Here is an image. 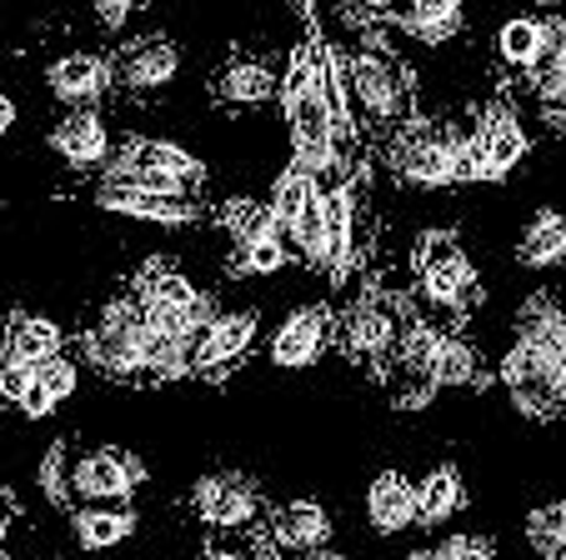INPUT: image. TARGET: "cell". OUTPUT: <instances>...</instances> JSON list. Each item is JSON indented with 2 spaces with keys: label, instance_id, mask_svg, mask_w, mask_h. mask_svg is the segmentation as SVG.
<instances>
[{
  "label": "cell",
  "instance_id": "cell-1",
  "mask_svg": "<svg viewBox=\"0 0 566 560\" xmlns=\"http://www.w3.org/2000/svg\"><path fill=\"white\" fill-rule=\"evenodd\" d=\"M342 71H346V106H352L356 136L361 130L391 136L407 120H417V110H411V81L381 41L361 35L356 51H342Z\"/></svg>",
  "mask_w": 566,
  "mask_h": 560
},
{
  "label": "cell",
  "instance_id": "cell-2",
  "mask_svg": "<svg viewBox=\"0 0 566 560\" xmlns=\"http://www.w3.org/2000/svg\"><path fill=\"white\" fill-rule=\"evenodd\" d=\"M130 296H136L140 320H146L150 336L201 340V330L211 326V316H216V300L206 296L201 286H191L181 271H171L166 261H150Z\"/></svg>",
  "mask_w": 566,
  "mask_h": 560
},
{
  "label": "cell",
  "instance_id": "cell-3",
  "mask_svg": "<svg viewBox=\"0 0 566 560\" xmlns=\"http://www.w3.org/2000/svg\"><path fill=\"white\" fill-rule=\"evenodd\" d=\"M496 381L506 385V395H512V405L522 415L552 421L566 395V346L512 340V346L502 350V360H496Z\"/></svg>",
  "mask_w": 566,
  "mask_h": 560
},
{
  "label": "cell",
  "instance_id": "cell-4",
  "mask_svg": "<svg viewBox=\"0 0 566 560\" xmlns=\"http://www.w3.org/2000/svg\"><path fill=\"white\" fill-rule=\"evenodd\" d=\"M81 346H86V360L101 370V376H111V381H146V350H150V330L146 320H140V306L136 296H116L106 310H101V320L81 336Z\"/></svg>",
  "mask_w": 566,
  "mask_h": 560
},
{
  "label": "cell",
  "instance_id": "cell-5",
  "mask_svg": "<svg viewBox=\"0 0 566 560\" xmlns=\"http://www.w3.org/2000/svg\"><path fill=\"white\" fill-rule=\"evenodd\" d=\"M451 146H457V126L451 120H407L401 130L386 136V160H391L401 186L417 191H447L451 180Z\"/></svg>",
  "mask_w": 566,
  "mask_h": 560
},
{
  "label": "cell",
  "instance_id": "cell-6",
  "mask_svg": "<svg viewBox=\"0 0 566 560\" xmlns=\"http://www.w3.org/2000/svg\"><path fill=\"white\" fill-rule=\"evenodd\" d=\"M417 275L421 296L437 310L457 316L476 300V265L467 261V251L457 245V231H427L417 241Z\"/></svg>",
  "mask_w": 566,
  "mask_h": 560
},
{
  "label": "cell",
  "instance_id": "cell-7",
  "mask_svg": "<svg viewBox=\"0 0 566 560\" xmlns=\"http://www.w3.org/2000/svg\"><path fill=\"white\" fill-rule=\"evenodd\" d=\"M191 510L211 536H247V530L266 526V500H261L256 480L221 471V476H201L191 486Z\"/></svg>",
  "mask_w": 566,
  "mask_h": 560
},
{
  "label": "cell",
  "instance_id": "cell-8",
  "mask_svg": "<svg viewBox=\"0 0 566 560\" xmlns=\"http://www.w3.org/2000/svg\"><path fill=\"white\" fill-rule=\"evenodd\" d=\"M146 461L120 445H96L81 461H71V500L81 506H126L146 486Z\"/></svg>",
  "mask_w": 566,
  "mask_h": 560
},
{
  "label": "cell",
  "instance_id": "cell-9",
  "mask_svg": "<svg viewBox=\"0 0 566 560\" xmlns=\"http://www.w3.org/2000/svg\"><path fill=\"white\" fill-rule=\"evenodd\" d=\"M437 340H441L437 320H407L401 336H396L391 356H386V381H391V395L401 411H421V405L437 395V381H431Z\"/></svg>",
  "mask_w": 566,
  "mask_h": 560
},
{
  "label": "cell",
  "instance_id": "cell-10",
  "mask_svg": "<svg viewBox=\"0 0 566 560\" xmlns=\"http://www.w3.org/2000/svg\"><path fill=\"white\" fill-rule=\"evenodd\" d=\"M176 75H181V45H176L171 35H140V41L120 45V51L111 55L116 96H130V101L160 96Z\"/></svg>",
  "mask_w": 566,
  "mask_h": 560
},
{
  "label": "cell",
  "instance_id": "cell-11",
  "mask_svg": "<svg viewBox=\"0 0 566 560\" xmlns=\"http://www.w3.org/2000/svg\"><path fill=\"white\" fill-rule=\"evenodd\" d=\"M336 336H342V350L356 360V366H386L396 336H401V316H396L391 300L361 296L342 320H336Z\"/></svg>",
  "mask_w": 566,
  "mask_h": 560
},
{
  "label": "cell",
  "instance_id": "cell-12",
  "mask_svg": "<svg viewBox=\"0 0 566 560\" xmlns=\"http://www.w3.org/2000/svg\"><path fill=\"white\" fill-rule=\"evenodd\" d=\"M45 85L65 110H96L106 96H116L111 81V55L101 51H65L61 61L45 65Z\"/></svg>",
  "mask_w": 566,
  "mask_h": 560
},
{
  "label": "cell",
  "instance_id": "cell-13",
  "mask_svg": "<svg viewBox=\"0 0 566 560\" xmlns=\"http://www.w3.org/2000/svg\"><path fill=\"white\" fill-rule=\"evenodd\" d=\"M45 146L71 170H106L116 160V140H111V126L101 120V110H65L51 126Z\"/></svg>",
  "mask_w": 566,
  "mask_h": 560
},
{
  "label": "cell",
  "instance_id": "cell-14",
  "mask_svg": "<svg viewBox=\"0 0 566 560\" xmlns=\"http://www.w3.org/2000/svg\"><path fill=\"white\" fill-rule=\"evenodd\" d=\"M332 330H336V316L326 306L291 310V316L276 326V336H271V350H266L271 366H281V370L316 366V360L326 356V346H332Z\"/></svg>",
  "mask_w": 566,
  "mask_h": 560
},
{
  "label": "cell",
  "instance_id": "cell-15",
  "mask_svg": "<svg viewBox=\"0 0 566 560\" xmlns=\"http://www.w3.org/2000/svg\"><path fill=\"white\" fill-rule=\"evenodd\" d=\"M256 310H216L211 326L196 340V376H226L235 360H247L251 346H256Z\"/></svg>",
  "mask_w": 566,
  "mask_h": 560
},
{
  "label": "cell",
  "instance_id": "cell-16",
  "mask_svg": "<svg viewBox=\"0 0 566 560\" xmlns=\"http://www.w3.org/2000/svg\"><path fill=\"white\" fill-rule=\"evenodd\" d=\"M332 510L316 506V500H286V506L266 510V536L271 550L281 560L291 556H311V550H326L332 546Z\"/></svg>",
  "mask_w": 566,
  "mask_h": 560
},
{
  "label": "cell",
  "instance_id": "cell-17",
  "mask_svg": "<svg viewBox=\"0 0 566 560\" xmlns=\"http://www.w3.org/2000/svg\"><path fill=\"white\" fill-rule=\"evenodd\" d=\"M321 201H326V265L321 271L332 281H346L361 255V235H356V180H336V186H321Z\"/></svg>",
  "mask_w": 566,
  "mask_h": 560
},
{
  "label": "cell",
  "instance_id": "cell-18",
  "mask_svg": "<svg viewBox=\"0 0 566 560\" xmlns=\"http://www.w3.org/2000/svg\"><path fill=\"white\" fill-rule=\"evenodd\" d=\"M96 205L111 215H130V221H150V225H196L206 215L201 201L150 196V191H130V186H96Z\"/></svg>",
  "mask_w": 566,
  "mask_h": 560
},
{
  "label": "cell",
  "instance_id": "cell-19",
  "mask_svg": "<svg viewBox=\"0 0 566 560\" xmlns=\"http://www.w3.org/2000/svg\"><path fill=\"white\" fill-rule=\"evenodd\" d=\"M366 21H386L417 45H447L467 31V11L457 0H417V6H401V11H371Z\"/></svg>",
  "mask_w": 566,
  "mask_h": 560
},
{
  "label": "cell",
  "instance_id": "cell-20",
  "mask_svg": "<svg viewBox=\"0 0 566 560\" xmlns=\"http://www.w3.org/2000/svg\"><path fill=\"white\" fill-rule=\"evenodd\" d=\"M120 166H136V170H156V176H171L176 186H186L191 196H201L206 186V166L191 156L186 146H171V140H150V136H130L126 146L116 150Z\"/></svg>",
  "mask_w": 566,
  "mask_h": 560
},
{
  "label": "cell",
  "instance_id": "cell-21",
  "mask_svg": "<svg viewBox=\"0 0 566 560\" xmlns=\"http://www.w3.org/2000/svg\"><path fill=\"white\" fill-rule=\"evenodd\" d=\"M476 140H481V156H486V180H506L526 160V150H532L526 126L506 106L486 110V116L476 120Z\"/></svg>",
  "mask_w": 566,
  "mask_h": 560
},
{
  "label": "cell",
  "instance_id": "cell-22",
  "mask_svg": "<svg viewBox=\"0 0 566 560\" xmlns=\"http://www.w3.org/2000/svg\"><path fill=\"white\" fill-rule=\"evenodd\" d=\"M366 520H371L376 536L417 530V486H411L401 471H381V476L366 486Z\"/></svg>",
  "mask_w": 566,
  "mask_h": 560
},
{
  "label": "cell",
  "instance_id": "cell-23",
  "mask_svg": "<svg viewBox=\"0 0 566 560\" xmlns=\"http://www.w3.org/2000/svg\"><path fill=\"white\" fill-rule=\"evenodd\" d=\"M276 91H281V75L271 71L266 61H256V55H235V61L211 81L216 106H231V110L266 106V101H276Z\"/></svg>",
  "mask_w": 566,
  "mask_h": 560
},
{
  "label": "cell",
  "instance_id": "cell-24",
  "mask_svg": "<svg viewBox=\"0 0 566 560\" xmlns=\"http://www.w3.org/2000/svg\"><path fill=\"white\" fill-rule=\"evenodd\" d=\"M65 350V330L51 316H35V310H11L6 320V346L0 360H15V366H45L51 356Z\"/></svg>",
  "mask_w": 566,
  "mask_h": 560
},
{
  "label": "cell",
  "instance_id": "cell-25",
  "mask_svg": "<svg viewBox=\"0 0 566 560\" xmlns=\"http://www.w3.org/2000/svg\"><path fill=\"white\" fill-rule=\"evenodd\" d=\"M546 21V51L536 55V65L526 71V85H532V96L542 101V110L556 120V106H562L566 96V25L556 11L542 15Z\"/></svg>",
  "mask_w": 566,
  "mask_h": 560
},
{
  "label": "cell",
  "instance_id": "cell-26",
  "mask_svg": "<svg viewBox=\"0 0 566 560\" xmlns=\"http://www.w3.org/2000/svg\"><path fill=\"white\" fill-rule=\"evenodd\" d=\"M140 516L130 506H75L71 510V536L81 550H116L136 536Z\"/></svg>",
  "mask_w": 566,
  "mask_h": 560
},
{
  "label": "cell",
  "instance_id": "cell-27",
  "mask_svg": "<svg viewBox=\"0 0 566 560\" xmlns=\"http://www.w3.org/2000/svg\"><path fill=\"white\" fill-rule=\"evenodd\" d=\"M562 261H566V221L552 211V205H542L522 231L516 265H526V271H556Z\"/></svg>",
  "mask_w": 566,
  "mask_h": 560
},
{
  "label": "cell",
  "instance_id": "cell-28",
  "mask_svg": "<svg viewBox=\"0 0 566 560\" xmlns=\"http://www.w3.org/2000/svg\"><path fill=\"white\" fill-rule=\"evenodd\" d=\"M512 330H516V340H532V346H566L562 300H556L552 290H532V296L516 306Z\"/></svg>",
  "mask_w": 566,
  "mask_h": 560
},
{
  "label": "cell",
  "instance_id": "cell-29",
  "mask_svg": "<svg viewBox=\"0 0 566 560\" xmlns=\"http://www.w3.org/2000/svg\"><path fill=\"white\" fill-rule=\"evenodd\" d=\"M461 506H467V486L457 465H437L417 486V526H447Z\"/></svg>",
  "mask_w": 566,
  "mask_h": 560
},
{
  "label": "cell",
  "instance_id": "cell-30",
  "mask_svg": "<svg viewBox=\"0 0 566 560\" xmlns=\"http://www.w3.org/2000/svg\"><path fill=\"white\" fill-rule=\"evenodd\" d=\"M431 381H437V391H451V385H476V381H481V356H476V346H471L467 336H457V330H441Z\"/></svg>",
  "mask_w": 566,
  "mask_h": 560
},
{
  "label": "cell",
  "instance_id": "cell-31",
  "mask_svg": "<svg viewBox=\"0 0 566 560\" xmlns=\"http://www.w3.org/2000/svg\"><path fill=\"white\" fill-rule=\"evenodd\" d=\"M546 51V21L542 15H512V21L496 31V55H502L512 71H532L536 55Z\"/></svg>",
  "mask_w": 566,
  "mask_h": 560
},
{
  "label": "cell",
  "instance_id": "cell-32",
  "mask_svg": "<svg viewBox=\"0 0 566 560\" xmlns=\"http://www.w3.org/2000/svg\"><path fill=\"white\" fill-rule=\"evenodd\" d=\"M321 191V180H311L306 170H296V166H286L276 176V186H271V201H266V215L276 221V231H281V241H286V231L296 225V215L306 211V201ZM291 251V245H286Z\"/></svg>",
  "mask_w": 566,
  "mask_h": 560
},
{
  "label": "cell",
  "instance_id": "cell-33",
  "mask_svg": "<svg viewBox=\"0 0 566 560\" xmlns=\"http://www.w3.org/2000/svg\"><path fill=\"white\" fill-rule=\"evenodd\" d=\"M186 376H196V340H186V336H150L146 381L166 385V381H186Z\"/></svg>",
  "mask_w": 566,
  "mask_h": 560
},
{
  "label": "cell",
  "instance_id": "cell-34",
  "mask_svg": "<svg viewBox=\"0 0 566 560\" xmlns=\"http://www.w3.org/2000/svg\"><path fill=\"white\" fill-rule=\"evenodd\" d=\"M286 245L291 255H301L306 265H326V201H321V191L306 201V211L296 215V225L286 231Z\"/></svg>",
  "mask_w": 566,
  "mask_h": 560
},
{
  "label": "cell",
  "instance_id": "cell-35",
  "mask_svg": "<svg viewBox=\"0 0 566 560\" xmlns=\"http://www.w3.org/2000/svg\"><path fill=\"white\" fill-rule=\"evenodd\" d=\"M286 261H291V251H286V241H281V231H266V235H251V241H235L231 271L235 275H276Z\"/></svg>",
  "mask_w": 566,
  "mask_h": 560
},
{
  "label": "cell",
  "instance_id": "cell-36",
  "mask_svg": "<svg viewBox=\"0 0 566 560\" xmlns=\"http://www.w3.org/2000/svg\"><path fill=\"white\" fill-rule=\"evenodd\" d=\"M526 540H532V550L542 560L566 556V506L562 500H552V506H542V510L526 516Z\"/></svg>",
  "mask_w": 566,
  "mask_h": 560
},
{
  "label": "cell",
  "instance_id": "cell-37",
  "mask_svg": "<svg viewBox=\"0 0 566 560\" xmlns=\"http://www.w3.org/2000/svg\"><path fill=\"white\" fill-rule=\"evenodd\" d=\"M35 381L45 385V395H51L55 405H65L75 395V385H81V360L61 350V356H51L45 366H35Z\"/></svg>",
  "mask_w": 566,
  "mask_h": 560
},
{
  "label": "cell",
  "instance_id": "cell-38",
  "mask_svg": "<svg viewBox=\"0 0 566 560\" xmlns=\"http://www.w3.org/2000/svg\"><path fill=\"white\" fill-rule=\"evenodd\" d=\"M221 221H226V231H231V241H251V235L276 231V221L266 215V205L261 201H226Z\"/></svg>",
  "mask_w": 566,
  "mask_h": 560
},
{
  "label": "cell",
  "instance_id": "cell-39",
  "mask_svg": "<svg viewBox=\"0 0 566 560\" xmlns=\"http://www.w3.org/2000/svg\"><path fill=\"white\" fill-rule=\"evenodd\" d=\"M451 180H457V186H476V180H486V156H481L476 126L457 130V146H451Z\"/></svg>",
  "mask_w": 566,
  "mask_h": 560
},
{
  "label": "cell",
  "instance_id": "cell-40",
  "mask_svg": "<svg viewBox=\"0 0 566 560\" xmlns=\"http://www.w3.org/2000/svg\"><path fill=\"white\" fill-rule=\"evenodd\" d=\"M41 490H45V500H51V506H61V510L75 506V500H71V465H65V441H55L51 451H45V461H41Z\"/></svg>",
  "mask_w": 566,
  "mask_h": 560
},
{
  "label": "cell",
  "instance_id": "cell-41",
  "mask_svg": "<svg viewBox=\"0 0 566 560\" xmlns=\"http://www.w3.org/2000/svg\"><path fill=\"white\" fill-rule=\"evenodd\" d=\"M431 560H496V546L486 536L457 530V536H447L441 546H431Z\"/></svg>",
  "mask_w": 566,
  "mask_h": 560
},
{
  "label": "cell",
  "instance_id": "cell-42",
  "mask_svg": "<svg viewBox=\"0 0 566 560\" xmlns=\"http://www.w3.org/2000/svg\"><path fill=\"white\" fill-rule=\"evenodd\" d=\"M31 370H35V366H15V360H0V401H6V405L21 401V391L31 385Z\"/></svg>",
  "mask_w": 566,
  "mask_h": 560
},
{
  "label": "cell",
  "instance_id": "cell-43",
  "mask_svg": "<svg viewBox=\"0 0 566 560\" xmlns=\"http://www.w3.org/2000/svg\"><path fill=\"white\" fill-rule=\"evenodd\" d=\"M130 11H136V6H126V0H101V6H91V21H96L101 31H126Z\"/></svg>",
  "mask_w": 566,
  "mask_h": 560
},
{
  "label": "cell",
  "instance_id": "cell-44",
  "mask_svg": "<svg viewBox=\"0 0 566 560\" xmlns=\"http://www.w3.org/2000/svg\"><path fill=\"white\" fill-rule=\"evenodd\" d=\"M201 560H256V556H251V550H241V546H206Z\"/></svg>",
  "mask_w": 566,
  "mask_h": 560
},
{
  "label": "cell",
  "instance_id": "cell-45",
  "mask_svg": "<svg viewBox=\"0 0 566 560\" xmlns=\"http://www.w3.org/2000/svg\"><path fill=\"white\" fill-rule=\"evenodd\" d=\"M15 116H21V110H15V101H11V96H0V136H6V130L15 126Z\"/></svg>",
  "mask_w": 566,
  "mask_h": 560
},
{
  "label": "cell",
  "instance_id": "cell-46",
  "mask_svg": "<svg viewBox=\"0 0 566 560\" xmlns=\"http://www.w3.org/2000/svg\"><path fill=\"white\" fill-rule=\"evenodd\" d=\"M6 536H11V496L0 490V546H6Z\"/></svg>",
  "mask_w": 566,
  "mask_h": 560
},
{
  "label": "cell",
  "instance_id": "cell-47",
  "mask_svg": "<svg viewBox=\"0 0 566 560\" xmlns=\"http://www.w3.org/2000/svg\"><path fill=\"white\" fill-rule=\"evenodd\" d=\"M291 560H346L342 550H311V556H291Z\"/></svg>",
  "mask_w": 566,
  "mask_h": 560
},
{
  "label": "cell",
  "instance_id": "cell-48",
  "mask_svg": "<svg viewBox=\"0 0 566 560\" xmlns=\"http://www.w3.org/2000/svg\"><path fill=\"white\" fill-rule=\"evenodd\" d=\"M407 560H431V550H411V556Z\"/></svg>",
  "mask_w": 566,
  "mask_h": 560
},
{
  "label": "cell",
  "instance_id": "cell-49",
  "mask_svg": "<svg viewBox=\"0 0 566 560\" xmlns=\"http://www.w3.org/2000/svg\"><path fill=\"white\" fill-rule=\"evenodd\" d=\"M0 421H6V401H0Z\"/></svg>",
  "mask_w": 566,
  "mask_h": 560
}]
</instances>
